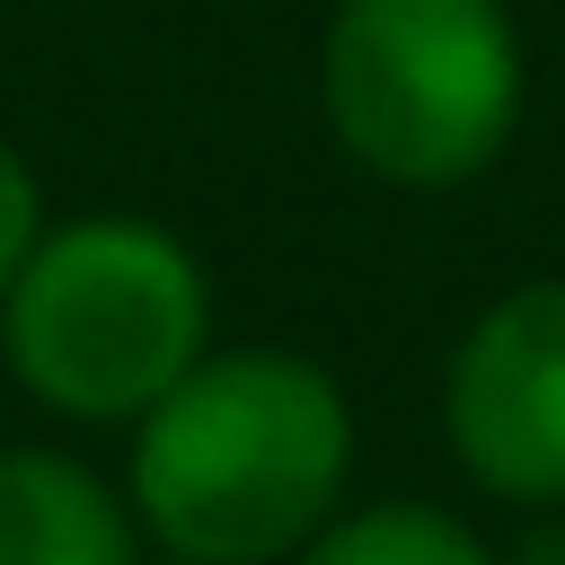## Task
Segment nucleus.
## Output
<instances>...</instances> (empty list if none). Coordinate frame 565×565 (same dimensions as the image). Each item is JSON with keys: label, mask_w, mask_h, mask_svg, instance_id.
I'll return each mask as SVG.
<instances>
[{"label": "nucleus", "mask_w": 565, "mask_h": 565, "mask_svg": "<svg viewBox=\"0 0 565 565\" xmlns=\"http://www.w3.org/2000/svg\"><path fill=\"white\" fill-rule=\"evenodd\" d=\"M362 424L344 380L300 344H212L124 424V503L159 556L282 565L353 503Z\"/></svg>", "instance_id": "nucleus-1"}, {"label": "nucleus", "mask_w": 565, "mask_h": 565, "mask_svg": "<svg viewBox=\"0 0 565 565\" xmlns=\"http://www.w3.org/2000/svg\"><path fill=\"white\" fill-rule=\"evenodd\" d=\"M212 353V274L185 230L150 212L44 221L0 291V371L26 406L124 433Z\"/></svg>", "instance_id": "nucleus-2"}, {"label": "nucleus", "mask_w": 565, "mask_h": 565, "mask_svg": "<svg viewBox=\"0 0 565 565\" xmlns=\"http://www.w3.org/2000/svg\"><path fill=\"white\" fill-rule=\"evenodd\" d=\"M318 115L388 194H459L521 141L530 35L512 0H335L318 26Z\"/></svg>", "instance_id": "nucleus-3"}, {"label": "nucleus", "mask_w": 565, "mask_h": 565, "mask_svg": "<svg viewBox=\"0 0 565 565\" xmlns=\"http://www.w3.org/2000/svg\"><path fill=\"white\" fill-rule=\"evenodd\" d=\"M441 441L512 512L565 503V274L503 282L441 353Z\"/></svg>", "instance_id": "nucleus-4"}, {"label": "nucleus", "mask_w": 565, "mask_h": 565, "mask_svg": "<svg viewBox=\"0 0 565 565\" xmlns=\"http://www.w3.org/2000/svg\"><path fill=\"white\" fill-rule=\"evenodd\" d=\"M0 565H141L124 486L62 441H0Z\"/></svg>", "instance_id": "nucleus-5"}, {"label": "nucleus", "mask_w": 565, "mask_h": 565, "mask_svg": "<svg viewBox=\"0 0 565 565\" xmlns=\"http://www.w3.org/2000/svg\"><path fill=\"white\" fill-rule=\"evenodd\" d=\"M282 565H494V539L433 494H380L318 521Z\"/></svg>", "instance_id": "nucleus-6"}, {"label": "nucleus", "mask_w": 565, "mask_h": 565, "mask_svg": "<svg viewBox=\"0 0 565 565\" xmlns=\"http://www.w3.org/2000/svg\"><path fill=\"white\" fill-rule=\"evenodd\" d=\"M44 177H35V159L0 132V291H9V274L26 265V247L44 238Z\"/></svg>", "instance_id": "nucleus-7"}, {"label": "nucleus", "mask_w": 565, "mask_h": 565, "mask_svg": "<svg viewBox=\"0 0 565 565\" xmlns=\"http://www.w3.org/2000/svg\"><path fill=\"white\" fill-rule=\"evenodd\" d=\"M494 565H565V503L521 512V530L494 539Z\"/></svg>", "instance_id": "nucleus-8"}, {"label": "nucleus", "mask_w": 565, "mask_h": 565, "mask_svg": "<svg viewBox=\"0 0 565 565\" xmlns=\"http://www.w3.org/2000/svg\"><path fill=\"white\" fill-rule=\"evenodd\" d=\"M159 565H212V556H159Z\"/></svg>", "instance_id": "nucleus-9"}]
</instances>
